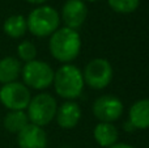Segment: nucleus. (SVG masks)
I'll use <instances>...</instances> for the list:
<instances>
[{"label":"nucleus","instance_id":"a211bd4d","mask_svg":"<svg viewBox=\"0 0 149 148\" xmlns=\"http://www.w3.org/2000/svg\"><path fill=\"white\" fill-rule=\"evenodd\" d=\"M17 54L24 62H31V60H36L37 47L30 41H24L17 46Z\"/></svg>","mask_w":149,"mask_h":148},{"label":"nucleus","instance_id":"f257e3e1","mask_svg":"<svg viewBox=\"0 0 149 148\" xmlns=\"http://www.w3.org/2000/svg\"><path fill=\"white\" fill-rule=\"evenodd\" d=\"M50 52L56 60L70 63L74 60L81 50V37L76 30L70 28L58 29L50 38Z\"/></svg>","mask_w":149,"mask_h":148},{"label":"nucleus","instance_id":"4468645a","mask_svg":"<svg viewBox=\"0 0 149 148\" xmlns=\"http://www.w3.org/2000/svg\"><path fill=\"white\" fill-rule=\"evenodd\" d=\"M21 63L13 57L3 58L0 60V83L9 84L16 81L21 73Z\"/></svg>","mask_w":149,"mask_h":148},{"label":"nucleus","instance_id":"6ab92c4d","mask_svg":"<svg viewBox=\"0 0 149 148\" xmlns=\"http://www.w3.org/2000/svg\"><path fill=\"white\" fill-rule=\"evenodd\" d=\"M109 148H135V147L130 146V144H127V143H115L114 146H111Z\"/></svg>","mask_w":149,"mask_h":148},{"label":"nucleus","instance_id":"9b49d317","mask_svg":"<svg viewBox=\"0 0 149 148\" xmlns=\"http://www.w3.org/2000/svg\"><path fill=\"white\" fill-rule=\"evenodd\" d=\"M56 121L58 125L62 128H73L79 123L81 118V109L73 101H67L60 105V108L56 110Z\"/></svg>","mask_w":149,"mask_h":148},{"label":"nucleus","instance_id":"7ed1b4c3","mask_svg":"<svg viewBox=\"0 0 149 148\" xmlns=\"http://www.w3.org/2000/svg\"><path fill=\"white\" fill-rule=\"evenodd\" d=\"M60 17L56 9L49 5H42L33 9L26 20L28 29L33 36L47 37L58 30Z\"/></svg>","mask_w":149,"mask_h":148},{"label":"nucleus","instance_id":"f3484780","mask_svg":"<svg viewBox=\"0 0 149 148\" xmlns=\"http://www.w3.org/2000/svg\"><path fill=\"white\" fill-rule=\"evenodd\" d=\"M140 0H109V5L116 13H132L137 9Z\"/></svg>","mask_w":149,"mask_h":148},{"label":"nucleus","instance_id":"20e7f679","mask_svg":"<svg viewBox=\"0 0 149 148\" xmlns=\"http://www.w3.org/2000/svg\"><path fill=\"white\" fill-rule=\"evenodd\" d=\"M56 100L49 93H39L30 100L28 105V118L31 125L46 126L56 115Z\"/></svg>","mask_w":149,"mask_h":148},{"label":"nucleus","instance_id":"aec40b11","mask_svg":"<svg viewBox=\"0 0 149 148\" xmlns=\"http://www.w3.org/2000/svg\"><path fill=\"white\" fill-rule=\"evenodd\" d=\"M29 3H31V4H42V3H45L46 0H28Z\"/></svg>","mask_w":149,"mask_h":148},{"label":"nucleus","instance_id":"f8f14e48","mask_svg":"<svg viewBox=\"0 0 149 148\" xmlns=\"http://www.w3.org/2000/svg\"><path fill=\"white\" fill-rule=\"evenodd\" d=\"M130 123L135 128H149V98L136 101L130 109Z\"/></svg>","mask_w":149,"mask_h":148},{"label":"nucleus","instance_id":"f03ea898","mask_svg":"<svg viewBox=\"0 0 149 148\" xmlns=\"http://www.w3.org/2000/svg\"><path fill=\"white\" fill-rule=\"evenodd\" d=\"M55 92L60 97L67 100L77 98L84 89V77L82 72L73 64H64L54 73Z\"/></svg>","mask_w":149,"mask_h":148},{"label":"nucleus","instance_id":"39448f33","mask_svg":"<svg viewBox=\"0 0 149 148\" xmlns=\"http://www.w3.org/2000/svg\"><path fill=\"white\" fill-rule=\"evenodd\" d=\"M24 83L34 89L49 88L54 81V71L47 63L42 60L28 62L21 70Z\"/></svg>","mask_w":149,"mask_h":148},{"label":"nucleus","instance_id":"9d476101","mask_svg":"<svg viewBox=\"0 0 149 148\" xmlns=\"http://www.w3.org/2000/svg\"><path fill=\"white\" fill-rule=\"evenodd\" d=\"M17 142L20 148H45L47 143V136L42 127L28 125L18 133Z\"/></svg>","mask_w":149,"mask_h":148},{"label":"nucleus","instance_id":"ddd939ff","mask_svg":"<svg viewBox=\"0 0 149 148\" xmlns=\"http://www.w3.org/2000/svg\"><path fill=\"white\" fill-rule=\"evenodd\" d=\"M94 139L101 147H111L118 140V128L113 123L100 122L93 131Z\"/></svg>","mask_w":149,"mask_h":148},{"label":"nucleus","instance_id":"0eeeda50","mask_svg":"<svg viewBox=\"0 0 149 148\" xmlns=\"http://www.w3.org/2000/svg\"><path fill=\"white\" fill-rule=\"evenodd\" d=\"M31 100L30 91L21 83L13 81L4 84L0 89V101L9 110H24L28 108Z\"/></svg>","mask_w":149,"mask_h":148},{"label":"nucleus","instance_id":"6e6552de","mask_svg":"<svg viewBox=\"0 0 149 148\" xmlns=\"http://www.w3.org/2000/svg\"><path fill=\"white\" fill-rule=\"evenodd\" d=\"M123 113V104L115 96H101L93 104V114L100 122L113 123Z\"/></svg>","mask_w":149,"mask_h":148},{"label":"nucleus","instance_id":"2eb2a0df","mask_svg":"<svg viewBox=\"0 0 149 148\" xmlns=\"http://www.w3.org/2000/svg\"><path fill=\"white\" fill-rule=\"evenodd\" d=\"M3 29H4V33L9 36L10 38H20L26 33V29H28L26 18L21 15L9 16L4 21Z\"/></svg>","mask_w":149,"mask_h":148},{"label":"nucleus","instance_id":"dca6fc26","mask_svg":"<svg viewBox=\"0 0 149 148\" xmlns=\"http://www.w3.org/2000/svg\"><path fill=\"white\" fill-rule=\"evenodd\" d=\"M29 125V118L24 110H10L4 118V126L10 133H20Z\"/></svg>","mask_w":149,"mask_h":148},{"label":"nucleus","instance_id":"423d86ee","mask_svg":"<svg viewBox=\"0 0 149 148\" xmlns=\"http://www.w3.org/2000/svg\"><path fill=\"white\" fill-rule=\"evenodd\" d=\"M84 83L93 89H103L113 80V67L109 60L95 58L90 60L82 72Z\"/></svg>","mask_w":149,"mask_h":148},{"label":"nucleus","instance_id":"412c9836","mask_svg":"<svg viewBox=\"0 0 149 148\" xmlns=\"http://www.w3.org/2000/svg\"><path fill=\"white\" fill-rule=\"evenodd\" d=\"M86 1H95V0H86Z\"/></svg>","mask_w":149,"mask_h":148},{"label":"nucleus","instance_id":"1a4fd4ad","mask_svg":"<svg viewBox=\"0 0 149 148\" xmlns=\"http://www.w3.org/2000/svg\"><path fill=\"white\" fill-rule=\"evenodd\" d=\"M88 16V8L82 0H67L62 9V18L65 28L79 29L84 24Z\"/></svg>","mask_w":149,"mask_h":148}]
</instances>
